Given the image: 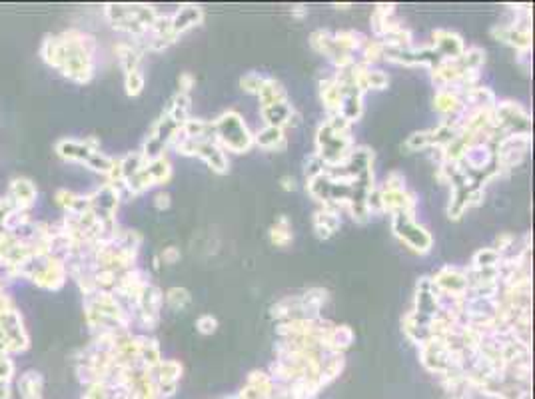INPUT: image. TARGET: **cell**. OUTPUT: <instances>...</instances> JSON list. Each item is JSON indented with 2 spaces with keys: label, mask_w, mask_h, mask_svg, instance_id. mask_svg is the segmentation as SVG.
Returning <instances> with one entry per match:
<instances>
[{
  "label": "cell",
  "mask_w": 535,
  "mask_h": 399,
  "mask_svg": "<svg viewBox=\"0 0 535 399\" xmlns=\"http://www.w3.org/2000/svg\"><path fill=\"white\" fill-rule=\"evenodd\" d=\"M96 40L82 30L71 28L62 34H44L41 42L42 62L58 70L74 84H88L94 76Z\"/></svg>",
  "instance_id": "obj_1"
},
{
  "label": "cell",
  "mask_w": 535,
  "mask_h": 399,
  "mask_svg": "<svg viewBox=\"0 0 535 399\" xmlns=\"http://www.w3.org/2000/svg\"><path fill=\"white\" fill-rule=\"evenodd\" d=\"M84 319L94 333L102 331H128L130 314L112 291L96 289L90 296H84Z\"/></svg>",
  "instance_id": "obj_2"
},
{
  "label": "cell",
  "mask_w": 535,
  "mask_h": 399,
  "mask_svg": "<svg viewBox=\"0 0 535 399\" xmlns=\"http://www.w3.org/2000/svg\"><path fill=\"white\" fill-rule=\"evenodd\" d=\"M16 271H19V278L28 279L34 286L46 291H58L64 288L68 279V269H66L64 259L44 249L34 252L31 258L24 259Z\"/></svg>",
  "instance_id": "obj_3"
},
{
  "label": "cell",
  "mask_w": 535,
  "mask_h": 399,
  "mask_svg": "<svg viewBox=\"0 0 535 399\" xmlns=\"http://www.w3.org/2000/svg\"><path fill=\"white\" fill-rule=\"evenodd\" d=\"M104 14L112 28L126 32L138 40L150 30L154 20L158 19V12L146 4H106Z\"/></svg>",
  "instance_id": "obj_4"
},
{
  "label": "cell",
  "mask_w": 535,
  "mask_h": 399,
  "mask_svg": "<svg viewBox=\"0 0 535 399\" xmlns=\"http://www.w3.org/2000/svg\"><path fill=\"white\" fill-rule=\"evenodd\" d=\"M214 136L224 148L232 152H246L254 144V136L248 132L244 120L236 112H224L222 116L212 122Z\"/></svg>",
  "instance_id": "obj_5"
},
{
  "label": "cell",
  "mask_w": 535,
  "mask_h": 399,
  "mask_svg": "<svg viewBox=\"0 0 535 399\" xmlns=\"http://www.w3.org/2000/svg\"><path fill=\"white\" fill-rule=\"evenodd\" d=\"M56 156L66 162L82 164V166H90L92 158L100 152V142L94 136L86 138H61L54 144Z\"/></svg>",
  "instance_id": "obj_6"
},
{
  "label": "cell",
  "mask_w": 535,
  "mask_h": 399,
  "mask_svg": "<svg viewBox=\"0 0 535 399\" xmlns=\"http://www.w3.org/2000/svg\"><path fill=\"white\" fill-rule=\"evenodd\" d=\"M394 234L404 242L410 249L417 254H425L432 249L434 239L427 234V229L415 224L414 216L410 214H394Z\"/></svg>",
  "instance_id": "obj_7"
},
{
  "label": "cell",
  "mask_w": 535,
  "mask_h": 399,
  "mask_svg": "<svg viewBox=\"0 0 535 399\" xmlns=\"http://www.w3.org/2000/svg\"><path fill=\"white\" fill-rule=\"evenodd\" d=\"M162 304H164V294L156 286L148 284L146 288L142 289V294L136 299L134 308H136L138 319H140V323L144 328L154 329L158 326Z\"/></svg>",
  "instance_id": "obj_8"
},
{
  "label": "cell",
  "mask_w": 535,
  "mask_h": 399,
  "mask_svg": "<svg viewBox=\"0 0 535 399\" xmlns=\"http://www.w3.org/2000/svg\"><path fill=\"white\" fill-rule=\"evenodd\" d=\"M90 202V209L100 219H114V214L118 209V202L122 198V192L118 186H114L110 182L102 184L100 188H96L92 194H86Z\"/></svg>",
  "instance_id": "obj_9"
},
{
  "label": "cell",
  "mask_w": 535,
  "mask_h": 399,
  "mask_svg": "<svg viewBox=\"0 0 535 399\" xmlns=\"http://www.w3.org/2000/svg\"><path fill=\"white\" fill-rule=\"evenodd\" d=\"M36 196H38V190L31 178L16 176L11 180L6 198L11 200L12 208L16 212H31L32 206L36 204Z\"/></svg>",
  "instance_id": "obj_10"
},
{
  "label": "cell",
  "mask_w": 535,
  "mask_h": 399,
  "mask_svg": "<svg viewBox=\"0 0 535 399\" xmlns=\"http://www.w3.org/2000/svg\"><path fill=\"white\" fill-rule=\"evenodd\" d=\"M432 48L437 52V56L442 60H455L465 52L464 40L450 30H435Z\"/></svg>",
  "instance_id": "obj_11"
},
{
  "label": "cell",
  "mask_w": 535,
  "mask_h": 399,
  "mask_svg": "<svg viewBox=\"0 0 535 399\" xmlns=\"http://www.w3.org/2000/svg\"><path fill=\"white\" fill-rule=\"evenodd\" d=\"M262 116L268 122V126H274V128L280 130L284 126H290V124H298V114L292 108V104H288V100L280 102V104H272V106L262 108Z\"/></svg>",
  "instance_id": "obj_12"
},
{
  "label": "cell",
  "mask_w": 535,
  "mask_h": 399,
  "mask_svg": "<svg viewBox=\"0 0 535 399\" xmlns=\"http://www.w3.org/2000/svg\"><path fill=\"white\" fill-rule=\"evenodd\" d=\"M16 389L21 393V399H42L44 391V378L36 369H26L16 378Z\"/></svg>",
  "instance_id": "obj_13"
},
{
  "label": "cell",
  "mask_w": 535,
  "mask_h": 399,
  "mask_svg": "<svg viewBox=\"0 0 535 399\" xmlns=\"http://www.w3.org/2000/svg\"><path fill=\"white\" fill-rule=\"evenodd\" d=\"M54 202H56L58 208L64 209V214H84V212L90 209L88 196H82V194H76V192L66 188L56 190Z\"/></svg>",
  "instance_id": "obj_14"
},
{
  "label": "cell",
  "mask_w": 535,
  "mask_h": 399,
  "mask_svg": "<svg viewBox=\"0 0 535 399\" xmlns=\"http://www.w3.org/2000/svg\"><path fill=\"white\" fill-rule=\"evenodd\" d=\"M353 329L350 326H332L330 331L326 333V338L322 341V348L328 351H338L342 353L343 349L350 348L353 343Z\"/></svg>",
  "instance_id": "obj_15"
},
{
  "label": "cell",
  "mask_w": 535,
  "mask_h": 399,
  "mask_svg": "<svg viewBox=\"0 0 535 399\" xmlns=\"http://www.w3.org/2000/svg\"><path fill=\"white\" fill-rule=\"evenodd\" d=\"M202 20V10L198 6H182L174 16H170V30L172 34L178 38L182 32L196 26Z\"/></svg>",
  "instance_id": "obj_16"
},
{
  "label": "cell",
  "mask_w": 535,
  "mask_h": 399,
  "mask_svg": "<svg viewBox=\"0 0 535 399\" xmlns=\"http://www.w3.org/2000/svg\"><path fill=\"white\" fill-rule=\"evenodd\" d=\"M338 228H340V214L336 209L323 208L313 214V229H316L318 238H332Z\"/></svg>",
  "instance_id": "obj_17"
},
{
  "label": "cell",
  "mask_w": 535,
  "mask_h": 399,
  "mask_svg": "<svg viewBox=\"0 0 535 399\" xmlns=\"http://www.w3.org/2000/svg\"><path fill=\"white\" fill-rule=\"evenodd\" d=\"M114 52H116V56H118V62H120L124 74H126V72H132V70H140V60L144 50H142L138 44H132V42H118V44L114 46Z\"/></svg>",
  "instance_id": "obj_18"
},
{
  "label": "cell",
  "mask_w": 535,
  "mask_h": 399,
  "mask_svg": "<svg viewBox=\"0 0 535 399\" xmlns=\"http://www.w3.org/2000/svg\"><path fill=\"white\" fill-rule=\"evenodd\" d=\"M320 94H322L326 108L332 112V116L340 114V104H342V86L333 78L323 80L320 84Z\"/></svg>",
  "instance_id": "obj_19"
},
{
  "label": "cell",
  "mask_w": 535,
  "mask_h": 399,
  "mask_svg": "<svg viewBox=\"0 0 535 399\" xmlns=\"http://www.w3.org/2000/svg\"><path fill=\"white\" fill-rule=\"evenodd\" d=\"M258 98L262 102V108H266V106H272V104L286 102V92H284L280 82H276L274 78H266L260 90H258Z\"/></svg>",
  "instance_id": "obj_20"
},
{
  "label": "cell",
  "mask_w": 535,
  "mask_h": 399,
  "mask_svg": "<svg viewBox=\"0 0 535 399\" xmlns=\"http://www.w3.org/2000/svg\"><path fill=\"white\" fill-rule=\"evenodd\" d=\"M254 142L258 146H262L266 150H284L286 148V138H284V132L280 128H274V126H268L264 128L262 132L256 134Z\"/></svg>",
  "instance_id": "obj_21"
},
{
  "label": "cell",
  "mask_w": 535,
  "mask_h": 399,
  "mask_svg": "<svg viewBox=\"0 0 535 399\" xmlns=\"http://www.w3.org/2000/svg\"><path fill=\"white\" fill-rule=\"evenodd\" d=\"M434 106L435 110L442 112V114H455V112L462 110V100H459L455 90H440V92L435 94Z\"/></svg>",
  "instance_id": "obj_22"
},
{
  "label": "cell",
  "mask_w": 535,
  "mask_h": 399,
  "mask_svg": "<svg viewBox=\"0 0 535 399\" xmlns=\"http://www.w3.org/2000/svg\"><path fill=\"white\" fill-rule=\"evenodd\" d=\"M270 239H272L274 246H288L292 242V228H290V222L286 216H280L278 222L274 224L270 229Z\"/></svg>",
  "instance_id": "obj_23"
},
{
  "label": "cell",
  "mask_w": 535,
  "mask_h": 399,
  "mask_svg": "<svg viewBox=\"0 0 535 399\" xmlns=\"http://www.w3.org/2000/svg\"><path fill=\"white\" fill-rule=\"evenodd\" d=\"M499 261H502V254H499L495 248L479 249V252H475L474 259H472V264H474L475 269L499 266Z\"/></svg>",
  "instance_id": "obj_24"
},
{
  "label": "cell",
  "mask_w": 535,
  "mask_h": 399,
  "mask_svg": "<svg viewBox=\"0 0 535 399\" xmlns=\"http://www.w3.org/2000/svg\"><path fill=\"white\" fill-rule=\"evenodd\" d=\"M166 304H168V308L174 309V311H182L188 304H190V291L184 288H170L166 291Z\"/></svg>",
  "instance_id": "obj_25"
},
{
  "label": "cell",
  "mask_w": 535,
  "mask_h": 399,
  "mask_svg": "<svg viewBox=\"0 0 535 399\" xmlns=\"http://www.w3.org/2000/svg\"><path fill=\"white\" fill-rule=\"evenodd\" d=\"M124 88H126V94L128 96H138L144 88V76H142L140 70H132V72H126L124 74Z\"/></svg>",
  "instance_id": "obj_26"
},
{
  "label": "cell",
  "mask_w": 535,
  "mask_h": 399,
  "mask_svg": "<svg viewBox=\"0 0 535 399\" xmlns=\"http://www.w3.org/2000/svg\"><path fill=\"white\" fill-rule=\"evenodd\" d=\"M264 76H260L258 72H248L240 78V86H242L246 92H252V94H258V90L264 84Z\"/></svg>",
  "instance_id": "obj_27"
},
{
  "label": "cell",
  "mask_w": 535,
  "mask_h": 399,
  "mask_svg": "<svg viewBox=\"0 0 535 399\" xmlns=\"http://www.w3.org/2000/svg\"><path fill=\"white\" fill-rule=\"evenodd\" d=\"M82 399H112L110 395V388L106 385V383H90L86 391H84V398Z\"/></svg>",
  "instance_id": "obj_28"
},
{
  "label": "cell",
  "mask_w": 535,
  "mask_h": 399,
  "mask_svg": "<svg viewBox=\"0 0 535 399\" xmlns=\"http://www.w3.org/2000/svg\"><path fill=\"white\" fill-rule=\"evenodd\" d=\"M405 146L410 150H424L430 148L432 144H430V130H424V132H415L412 134L407 142H405Z\"/></svg>",
  "instance_id": "obj_29"
},
{
  "label": "cell",
  "mask_w": 535,
  "mask_h": 399,
  "mask_svg": "<svg viewBox=\"0 0 535 399\" xmlns=\"http://www.w3.org/2000/svg\"><path fill=\"white\" fill-rule=\"evenodd\" d=\"M323 172H326V164H323L322 158H320L318 154H313L312 158L306 162V180L310 182V180H313L316 176H320Z\"/></svg>",
  "instance_id": "obj_30"
},
{
  "label": "cell",
  "mask_w": 535,
  "mask_h": 399,
  "mask_svg": "<svg viewBox=\"0 0 535 399\" xmlns=\"http://www.w3.org/2000/svg\"><path fill=\"white\" fill-rule=\"evenodd\" d=\"M196 328H198V331L204 333V336H210V333H214L216 328H218V321H216V318H214L212 314H204V316H200L198 321H196Z\"/></svg>",
  "instance_id": "obj_31"
},
{
  "label": "cell",
  "mask_w": 535,
  "mask_h": 399,
  "mask_svg": "<svg viewBox=\"0 0 535 399\" xmlns=\"http://www.w3.org/2000/svg\"><path fill=\"white\" fill-rule=\"evenodd\" d=\"M380 56H384V42L382 40H370L368 44H365V62H372V60H378Z\"/></svg>",
  "instance_id": "obj_32"
},
{
  "label": "cell",
  "mask_w": 535,
  "mask_h": 399,
  "mask_svg": "<svg viewBox=\"0 0 535 399\" xmlns=\"http://www.w3.org/2000/svg\"><path fill=\"white\" fill-rule=\"evenodd\" d=\"M382 190H405V178L400 172H392L385 178V186Z\"/></svg>",
  "instance_id": "obj_33"
},
{
  "label": "cell",
  "mask_w": 535,
  "mask_h": 399,
  "mask_svg": "<svg viewBox=\"0 0 535 399\" xmlns=\"http://www.w3.org/2000/svg\"><path fill=\"white\" fill-rule=\"evenodd\" d=\"M12 212H14V208H12L11 200L6 198V196H2L0 198V229L4 228V224H6V219H9Z\"/></svg>",
  "instance_id": "obj_34"
},
{
  "label": "cell",
  "mask_w": 535,
  "mask_h": 399,
  "mask_svg": "<svg viewBox=\"0 0 535 399\" xmlns=\"http://www.w3.org/2000/svg\"><path fill=\"white\" fill-rule=\"evenodd\" d=\"M160 258L166 261V264H176L178 259H180V249L176 248V246H168V248L162 249Z\"/></svg>",
  "instance_id": "obj_35"
},
{
  "label": "cell",
  "mask_w": 535,
  "mask_h": 399,
  "mask_svg": "<svg viewBox=\"0 0 535 399\" xmlns=\"http://www.w3.org/2000/svg\"><path fill=\"white\" fill-rule=\"evenodd\" d=\"M178 86H180V90H178V92H182V94H188V90L194 86L192 74H190V72H184V74H180V78H178Z\"/></svg>",
  "instance_id": "obj_36"
},
{
  "label": "cell",
  "mask_w": 535,
  "mask_h": 399,
  "mask_svg": "<svg viewBox=\"0 0 535 399\" xmlns=\"http://www.w3.org/2000/svg\"><path fill=\"white\" fill-rule=\"evenodd\" d=\"M511 244H514V236L511 234H502V236H497V239H495V249L502 252V249L511 248Z\"/></svg>",
  "instance_id": "obj_37"
},
{
  "label": "cell",
  "mask_w": 535,
  "mask_h": 399,
  "mask_svg": "<svg viewBox=\"0 0 535 399\" xmlns=\"http://www.w3.org/2000/svg\"><path fill=\"white\" fill-rule=\"evenodd\" d=\"M154 206L164 212V209L170 208V194H166V192H160V194H156V198H154Z\"/></svg>",
  "instance_id": "obj_38"
},
{
  "label": "cell",
  "mask_w": 535,
  "mask_h": 399,
  "mask_svg": "<svg viewBox=\"0 0 535 399\" xmlns=\"http://www.w3.org/2000/svg\"><path fill=\"white\" fill-rule=\"evenodd\" d=\"M0 399H12L11 383H2L0 381Z\"/></svg>",
  "instance_id": "obj_39"
},
{
  "label": "cell",
  "mask_w": 535,
  "mask_h": 399,
  "mask_svg": "<svg viewBox=\"0 0 535 399\" xmlns=\"http://www.w3.org/2000/svg\"><path fill=\"white\" fill-rule=\"evenodd\" d=\"M282 188L288 190V192H290V190H294V188H296V180H294L292 176H284V178H282Z\"/></svg>",
  "instance_id": "obj_40"
}]
</instances>
